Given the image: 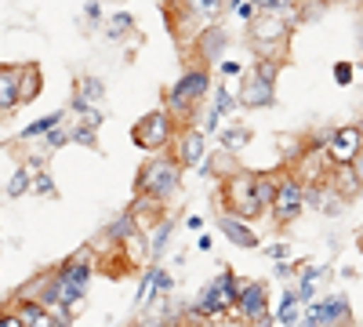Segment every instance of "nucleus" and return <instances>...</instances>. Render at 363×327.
Returning a JSON list of instances; mask_svg holds the SVG:
<instances>
[{
    "label": "nucleus",
    "instance_id": "obj_1",
    "mask_svg": "<svg viewBox=\"0 0 363 327\" xmlns=\"http://www.w3.org/2000/svg\"><path fill=\"white\" fill-rule=\"evenodd\" d=\"M178 186H182V164L174 157H153V160H145L142 171H138V178H135L138 196H153V200L174 196Z\"/></svg>",
    "mask_w": 363,
    "mask_h": 327
},
{
    "label": "nucleus",
    "instance_id": "obj_2",
    "mask_svg": "<svg viewBox=\"0 0 363 327\" xmlns=\"http://www.w3.org/2000/svg\"><path fill=\"white\" fill-rule=\"evenodd\" d=\"M222 200H225V211H233L240 218H255V215L265 211L262 200H258L255 174L251 171H233L225 182H222Z\"/></svg>",
    "mask_w": 363,
    "mask_h": 327
},
{
    "label": "nucleus",
    "instance_id": "obj_3",
    "mask_svg": "<svg viewBox=\"0 0 363 327\" xmlns=\"http://www.w3.org/2000/svg\"><path fill=\"white\" fill-rule=\"evenodd\" d=\"M171 138H174V113L171 109L145 113L142 121L131 128V142L138 145V150H149V153H160Z\"/></svg>",
    "mask_w": 363,
    "mask_h": 327
},
{
    "label": "nucleus",
    "instance_id": "obj_4",
    "mask_svg": "<svg viewBox=\"0 0 363 327\" xmlns=\"http://www.w3.org/2000/svg\"><path fill=\"white\" fill-rule=\"evenodd\" d=\"M211 92V73H207V66H193V70H186L178 80H174V87L167 92V109L171 113H193V106L203 99Z\"/></svg>",
    "mask_w": 363,
    "mask_h": 327
},
{
    "label": "nucleus",
    "instance_id": "obj_5",
    "mask_svg": "<svg viewBox=\"0 0 363 327\" xmlns=\"http://www.w3.org/2000/svg\"><path fill=\"white\" fill-rule=\"evenodd\" d=\"M236 277L229 273V270H222L215 280H211L203 291H200V299L193 302V316H203V320H211V316H222L229 306H236Z\"/></svg>",
    "mask_w": 363,
    "mask_h": 327
},
{
    "label": "nucleus",
    "instance_id": "obj_6",
    "mask_svg": "<svg viewBox=\"0 0 363 327\" xmlns=\"http://www.w3.org/2000/svg\"><path fill=\"white\" fill-rule=\"evenodd\" d=\"M291 15L294 11H258V18L247 26L258 55H269V44H284L291 37Z\"/></svg>",
    "mask_w": 363,
    "mask_h": 327
},
{
    "label": "nucleus",
    "instance_id": "obj_7",
    "mask_svg": "<svg viewBox=\"0 0 363 327\" xmlns=\"http://www.w3.org/2000/svg\"><path fill=\"white\" fill-rule=\"evenodd\" d=\"M306 204H309V189L298 182V178H280L277 182V200H272V222H280V226H291L301 211H306Z\"/></svg>",
    "mask_w": 363,
    "mask_h": 327
},
{
    "label": "nucleus",
    "instance_id": "obj_8",
    "mask_svg": "<svg viewBox=\"0 0 363 327\" xmlns=\"http://www.w3.org/2000/svg\"><path fill=\"white\" fill-rule=\"evenodd\" d=\"M363 153V131L359 128H335L327 135V160L335 167H349Z\"/></svg>",
    "mask_w": 363,
    "mask_h": 327
},
{
    "label": "nucleus",
    "instance_id": "obj_9",
    "mask_svg": "<svg viewBox=\"0 0 363 327\" xmlns=\"http://www.w3.org/2000/svg\"><path fill=\"white\" fill-rule=\"evenodd\" d=\"M306 313L320 323V327H352V309L345 294H327L320 302H309Z\"/></svg>",
    "mask_w": 363,
    "mask_h": 327
},
{
    "label": "nucleus",
    "instance_id": "obj_10",
    "mask_svg": "<svg viewBox=\"0 0 363 327\" xmlns=\"http://www.w3.org/2000/svg\"><path fill=\"white\" fill-rule=\"evenodd\" d=\"M236 313L247 323H262L269 316V287L262 280H251L236 291Z\"/></svg>",
    "mask_w": 363,
    "mask_h": 327
},
{
    "label": "nucleus",
    "instance_id": "obj_11",
    "mask_svg": "<svg viewBox=\"0 0 363 327\" xmlns=\"http://www.w3.org/2000/svg\"><path fill=\"white\" fill-rule=\"evenodd\" d=\"M272 102H277V84L258 77V73H251L244 80V87H240V106H244V109H265Z\"/></svg>",
    "mask_w": 363,
    "mask_h": 327
},
{
    "label": "nucleus",
    "instance_id": "obj_12",
    "mask_svg": "<svg viewBox=\"0 0 363 327\" xmlns=\"http://www.w3.org/2000/svg\"><path fill=\"white\" fill-rule=\"evenodd\" d=\"M229 48V33L218 26V22H211L203 33H200V40H196V55H200V62L211 70V66H218V58H222V51Z\"/></svg>",
    "mask_w": 363,
    "mask_h": 327
},
{
    "label": "nucleus",
    "instance_id": "obj_13",
    "mask_svg": "<svg viewBox=\"0 0 363 327\" xmlns=\"http://www.w3.org/2000/svg\"><path fill=\"white\" fill-rule=\"evenodd\" d=\"M218 229H222V236L233 244V248H258V233L247 226V218H240V215H233V211H225L222 218H218Z\"/></svg>",
    "mask_w": 363,
    "mask_h": 327
},
{
    "label": "nucleus",
    "instance_id": "obj_14",
    "mask_svg": "<svg viewBox=\"0 0 363 327\" xmlns=\"http://www.w3.org/2000/svg\"><path fill=\"white\" fill-rule=\"evenodd\" d=\"M203 131H182L178 135V150H174V160L182 164V167H200V160H203Z\"/></svg>",
    "mask_w": 363,
    "mask_h": 327
},
{
    "label": "nucleus",
    "instance_id": "obj_15",
    "mask_svg": "<svg viewBox=\"0 0 363 327\" xmlns=\"http://www.w3.org/2000/svg\"><path fill=\"white\" fill-rule=\"evenodd\" d=\"M18 316H22V323L26 327H58V320L44 309V302H37V299H18V309H15Z\"/></svg>",
    "mask_w": 363,
    "mask_h": 327
},
{
    "label": "nucleus",
    "instance_id": "obj_16",
    "mask_svg": "<svg viewBox=\"0 0 363 327\" xmlns=\"http://www.w3.org/2000/svg\"><path fill=\"white\" fill-rule=\"evenodd\" d=\"M22 106L18 102V66H0V113Z\"/></svg>",
    "mask_w": 363,
    "mask_h": 327
},
{
    "label": "nucleus",
    "instance_id": "obj_17",
    "mask_svg": "<svg viewBox=\"0 0 363 327\" xmlns=\"http://www.w3.org/2000/svg\"><path fill=\"white\" fill-rule=\"evenodd\" d=\"M160 294H164V270L153 262L142 277V287H138V309H145L153 299H160Z\"/></svg>",
    "mask_w": 363,
    "mask_h": 327
},
{
    "label": "nucleus",
    "instance_id": "obj_18",
    "mask_svg": "<svg viewBox=\"0 0 363 327\" xmlns=\"http://www.w3.org/2000/svg\"><path fill=\"white\" fill-rule=\"evenodd\" d=\"M40 80H44V73H40V66H18V102L26 106V102H33L37 95H40Z\"/></svg>",
    "mask_w": 363,
    "mask_h": 327
},
{
    "label": "nucleus",
    "instance_id": "obj_19",
    "mask_svg": "<svg viewBox=\"0 0 363 327\" xmlns=\"http://www.w3.org/2000/svg\"><path fill=\"white\" fill-rule=\"evenodd\" d=\"M233 106H240V102H233L229 87H218V92H215V102H211V109H207V124H203V135H207V131H218V121H222L225 113H233Z\"/></svg>",
    "mask_w": 363,
    "mask_h": 327
},
{
    "label": "nucleus",
    "instance_id": "obj_20",
    "mask_svg": "<svg viewBox=\"0 0 363 327\" xmlns=\"http://www.w3.org/2000/svg\"><path fill=\"white\" fill-rule=\"evenodd\" d=\"M102 99H106L102 80H95V77H80L77 80V95H73L77 106H102Z\"/></svg>",
    "mask_w": 363,
    "mask_h": 327
},
{
    "label": "nucleus",
    "instance_id": "obj_21",
    "mask_svg": "<svg viewBox=\"0 0 363 327\" xmlns=\"http://www.w3.org/2000/svg\"><path fill=\"white\" fill-rule=\"evenodd\" d=\"M301 309H306V302L298 299V291H284V294H280V306H277V320H280L284 327H298Z\"/></svg>",
    "mask_w": 363,
    "mask_h": 327
},
{
    "label": "nucleus",
    "instance_id": "obj_22",
    "mask_svg": "<svg viewBox=\"0 0 363 327\" xmlns=\"http://www.w3.org/2000/svg\"><path fill=\"white\" fill-rule=\"evenodd\" d=\"M218 138H222V150H229V153H240L251 145V131L244 124H229L225 131H218Z\"/></svg>",
    "mask_w": 363,
    "mask_h": 327
},
{
    "label": "nucleus",
    "instance_id": "obj_23",
    "mask_svg": "<svg viewBox=\"0 0 363 327\" xmlns=\"http://www.w3.org/2000/svg\"><path fill=\"white\" fill-rule=\"evenodd\" d=\"M186 8L193 11V18L200 22H218L225 11V0H186Z\"/></svg>",
    "mask_w": 363,
    "mask_h": 327
},
{
    "label": "nucleus",
    "instance_id": "obj_24",
    "mask_svg": "<svg viewBox=\"0 0 363 327\" xmlns=\"http://www.w3.org/2000/svg\"><path fill=\"white\" fill-rule=\"evenodd\" d=\"M62 116H66V113H62V109H58V113H51V116H44V121H33V124H29L26 131H18V138H22V142H33V138H48L55 124H62Z\"/></svg>",
    "mask_w": 363,
    "mask_h": 327
},
{
    "label": "nucleus",
    "instance_id": "obj_25",
    "mask_svg": "<svg viewBox=\"0 0 363 327\" xmlns=\"http://www.w3.org/2000/svg\"><path fill=\"white\" fill-rule=\"evenodd\" d=\"M171 229H174V222H171V218H160V226L153 229V240H149V258H153V262H160V255L167 251Z\"/></svg>",
    "mask_w": 363,
    "mask_h": 327
},
{
    "label": "nucleus",
    "instance_id": "obj_26",
    "mask_svg": "<svg viewBox=\"0 0 363 327\" xmlns=\"http://www.w3.org/2000/svg\"><path fill=\"white\" fill-rule=\"evenodd\" d=\"M131 29H135V18H131L128 11H116V15L106 22V37H109V40H124Z\"/></svg>",
    "mask_w": 363,
    "mask_h": 327
},
{
    "label": "nucleus",
    "instance_id": "obj_27",
    "mask_svg": "<svg viewBox=\"0 0 363 327\" xmlns=\"http://www.w3.org/2000/svg\"><path fill=\"white\" fill-rule=\"evenodd\" d=\"M277 182H280L277 174H255V189H258V200H262L265 211L272 207V200H277Z\"/></svg>",
    "mask_w": 363,
    "mask_h": 327
},
{
    "label": "nucleus",
    "instance_id": "obj_28",
    "mask_svg": "<svg viewBox=\"0 0 363 327\" xmlns=\"http://www.w3.org/2000/svg\"><path fill=\"white\" fill-rule=\"evenodd\" d=\"M29 182H33V171H29V167H18V171L8 178V189H4V193H8L11 200H15V196H26V193H29Z\"/></svg>",
    "mask_w": 363,
    "mask_h": 327
},
{
    "label": "nucleus",
    "instance_id": "obj_29",
    "mask_svg": "<svg viewBox=\"0 0 363 327\" xmlns=\"http://www.w3.org/2000/svg\"><path fill=\"white\" fill-rule=\"evenodd\" d=\"M29 193H33V196H48V200H55V196H58L55 178H51L48 171H37V174H33V182H29Z\"/></svg>",
    "mask_w": 363,
    "mask_h": 327
},
{
    "label": "nucleus",
    "instance_id": "obj_30",
    "mask_svg": "<svg viewBox=\"0 0 363 327\" xmlns=\"http://www.w3.org/2000/svg\"><path fill=\"white\" fill-rule=\"evenodd\" d=\"M258 4H255V0H233V15L240 18V22H244V26H251L255 18H258Z\"/></svg>",
    "mask_w": 363,
    "mask_h": 327
},
{
    "label": "nucleus",
    "instance_id": "obj_31",
    "mask_svg": "<svg viewBox=\"0 0 363 327\" xmlns=\"http://www.w3.org/2000/svg\"><path fill=\"white\" fill-rule=\"evenodd\" d=\"M109 236H113V240H131V236H135V222H131V215H124L120 222H113V226H109Z\"/></svg>",
    "mask_w": 363,
    "mask_h": 327
},
{
    "label": "nucleus",
    "instance_id": "obj_32",
    "mask_svg": "<svg viewBox=\"0 0 363 327\" xmlns=\"http://www.w3.org/2000/svg\"><path fill=\"white\" fill-rule=\"evenodd\" d=\"M73 142L87 145V150H95V145H99V138H95V128H91V124H80V128H73Z\"/></svg>",
    "mask_w": 363,
    "mask_h": 327
},
{
    "label": "nucleus",
    "instance_id": "obj_33",
    "mask_svg": "<svg viewBox=\"0 0 363 327\" xmlns=\"http://www.w3.org/2000/svg\"><path fill=\"white\" fill-rule=\"evenodd\" d=\"M69 138H73V128L55 124V128H51V135H48V145H51V150H58V145H66Z\"/></svg>",
    "mask_w": 363,
    "mask_h": 327
},
{
    "label": "nucleus",
    "instance_id": "obj_34",
    "mask_svg": "<svg viewBox=\"0 0 363 327\" xmlns=\"http://www.w3.org/2000/svg\"><path fill=\"white\" fill-rule=\"evenodd\" d=\"M262 11H294L298 0H255Z\"/></svg>",
    "mask_w": 363,
    "mask_h": 327
},
{
    "label": "nucleus",
    "instance_id": "obj_35",
    "mask_svg": "<svg viewBox=\"0 0 363 327\" xmlns=\"http://www.w3.org/2000/svg\"><path fill=\"white\" fill-rule=\"evenodd\" d=\"M335 80H338L342 87H349V84H352V62H338V66H335Z\"/></svg>",
    "mask_w": 363,
    "mask_h": 327
},
{
    "label": "nucleus",
    "instance_id": "obj_36",
    "mask_svg": "<svg viewBox=\"0 0 363 327\" xmlns=\"http://www.w3.org/2000/svg\"><path fill=\"white\" fill-rule=\"evenodd\" d=\"M218 73H222L225 80H236V77H240V73H244V70H240L236 62H218Z\"/></svg>",
    "mask_w": 363,
    "mask_h": 327
},
{
    "label": "nucleus",
    "instance_id": "obj_37",
    "mask_svg": "<svg viewBox=\"0 0 363 327\" xmlns=\"http://www.w3.org/2000/svg\"><path fill=\"white\" fill-rule=\"evenodd\" d=\"M265 255H269L272 262H284V258H287V244H272V248H265Z\"/></svg>",
    "mask_w": 363,
    "mask_h": 327
},
{
    "label": "nucleus",
    "instance_id": "obj_38",
    "mask_svg": "<svg viewBox=\"0 0 363 327\" xmlns=\"http://www.w3.org/2000/svg\"><path fill=\"white\" fill-rule=\"evenodd\" d=\"M0 327H26L18 313H0Z\"/></svg>",
    "mask_w": 363,
    "mask_h": 327
},
{
    "label": "nucleus",
    "instance_id": "obj_39",
    "mask_svg": "<svg viewBox=\"0 0 363 327\" xmlns=\"http://www.w3.org/2000/svg\"><path fill=\"white\" fill-rule=\"evenodd\" d=\"M84 11H87V22H99V18H102V15H99V11H102V8H99V0H91Z\"/></svg>",
    "mask_w": 363,
    "mask_h": 327
},
{
    "label": "nucleus",
    "instance_id": "obj_40",
    "mask_svg": "<svg viewBox=\"0 0 363 327\" xmlns=\"http://www.w3.org/2000/svg\"><path fill=\"white\" fill-rule=\"evenodd\" d=\"M26 160H29L26 167H29V171H33V174H37V171L44 167V157H40V153H33V157H26Z\"/></svg>",
    "mask_w": 363,
    "mask_h": 327
},
{
    "label": "nucleus",
    "instance_id": "obj_41",
    "mask_svg": "<svg viewBox=\"0 0 363 327\" xmlns=\"http://www.w3.org/2000/svg\"><path fill=\"white\" fill-rule=\"evenodd\" d=\"M352 171H356V178H359V186H363V153L352 160Z\"/></svg>",
    "mask_w": 363,
    "mask_h": 327
},
{
    "label": "nucleus",
    "instance_id": "obj_42",
    "mask_svg": "<svg viewBox=\"0 0 363 327\" xmlns=\"http://www.w3.org/2000/svg\"><path fill=\"white\" fill-rule=\"evenodd\" d=\"M186 226H189L193 233H200V229H203V218H196V215H189V218H186Z\"/></svg>",
    "mask_w": 363,
    "mask_h": 327
},
{
    "label": "nucleus",
    "instance_id": "obj_43",
    "mask_svg": "<svg viewBox=\"0 0 363 327\" xmlns=\"http://www.w3.org/2000/svg\"><path fill=\"white\" fill-rule=\"evenodd\" d=\"M149 327H167V323H149Z\"/></svg>",
    "mask_w": 363,
    "mask_h": 327
}]
</instances>
